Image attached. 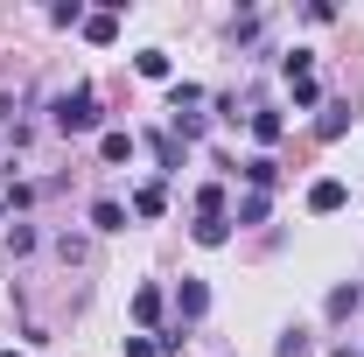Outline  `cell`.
I'll list each match as a JSON object with an SVG mask.
<instances>
[{
  "label": "cell",
  "instance_id": "cell-1",
  "mask_svg": "<svg viewBox=\"0 0 364 357\" xmlns=\"http://www.w3.org/2000/svg\"><path fill=\"white\" fill-rule=\"evenodd\" d=\"M98 127V91L77 85V91H63L56 98V134H91Z\"/></svg>",
  "mask_w": 364,
  "mask_h": 357
},
{
  "label": "cell",
  "instance_id": "cell-2",
  "mask_svg": "<svg viewBox=\"0 0 364 357\" xmlns=\"http://www.w3.org/2000/svg\"><path fill=\"white\" fill-rule=\"evenodd\" d=\"M176 315L182 322H203V315H210V287H203V280H182L176 287Z\"/></svg>",
  "mask_w": 364,
  "mask_h": 357
},
{
  "label": "cell",
  "instance_id": "cell-3",
  "mask_svg": "<svg viewBox=\"0 0 364 357\" xmlns=\"http://www.w3.org/2000/svg\"><path fill=\"white\" fill-rule=\"evenodd\" d=\"M309 211H316V218H329V211H343V182H336V176H322L316 189H309Z\"/></svg>",
  "mask_w": 364,
  "mask_h": 357
},
{
  "label": "cell",
  "instance_id": "cell-4",
  "mask_svg": "<svg viewBox=\"0 0 364 357\" xmlns=\"http://www.w3.org/2000/svg\"><path fill=\"white\" fill-rule=\"evenodd\" d=\"M189 238H196L203 252H218V245L231 238V218H196V224H189Z\"/></svg>",
  "mask_w": 364,
  "mask_h": 357
},
{
  "label": "cell",
  "instance_id": "cell-5",
  "mask_svg": "<svg viewBox=\"0 0 364 357\" xmlns=\"http://www.w3.org/2000/svg\"><path fill=\"white\" fill-rule=\"evenodd\" d=\"M238 176H245V182H252V189H259V196H267L273 182H280V161H273V154H252V161H245Z\"/></svg>",
  "mask_w": 364,
  "mask_h": 357
},
{
  "label": "cell",
  "instance_id": "cell-6",
  "mask_svg": "<svg viewBox=\"0 0 364 357\" xmlns=\"http://www.w3.org/2000/svg\"><path fill=\"white\" fill-rule=\"evenodd\" d=\"M85 43H119V14H112V7H105V14H85Z\"/></svg>",
  "mask_w": 364,
  "mask_h": 357
},
{
  "label": "cell",
  "instance_id": "cell-7",
  "mask_svg": "<svg viewBox=\"0 0 364 357\" xmlns=\"http://www.w3.org/2000/svg\"><path fill=\"white\" fill-rule=\"evenodd\" d=\"M134 322H140V329L161 322V287H134Z\"/></svg>",
  "mask_w": 364,
  "mask_h": 357
},
{
  "label": "cell",
  "instance_id": "cell-8",
  "mask_svg": "<svg viewBox=\"0 0 364 357\" xmlns=\"http://www.w3.org/2000/svg\"><path fill=\"white\" fill-rule=\"evenodd\" d=\"M161 211H168V189H161V182L134 189V218H161Z\"/></svg>",
  "mask_w": 364,
  "mask_h": 357
},
{
  "label": "cell",
  "instance_id": "cell-9",
  "mask_svg": "<svg viewBox=\"0 0 364 357\" xmlns=\"http://www.w3.org/2000/svg\"><path fill=\"white\" fill-rule=\"evenodd\" d=\"M91 231H127V211H119L112 196H98V203H91Z\"/></svg>",
  "mask_w": 364,
  "mask_h": 357
},
{
  "label": "cell",
  "instance_id": "cell-10",
  "mask_svg": "<svg viewBox=\"0 0 364 357\" xmlns=\"http://www.w3.org/2000/svg\"><path fill=\"white\" fill-rule=\"evenodd\" d=\"M147 147H154V161H161V169H182V154H189L176 134H147Z\"/></svg>",
  "mask_w": 364,
  "mask_h": 357
},
{
  "label": "cell",
  "instance_id": "cell-11",
  "mask_svg": "<svg viewBox=\"0 0 364 357\" xmlns=\"http://www.w3.org/2000/svg\"><path fill=\"white\" fill-rule=\"evenodd\" d=\"M350 119H358L350 105H329V112H322V119H316V140H336V134H343V127H350Z\"/></svg>",
  "mask_w": 364,
  "mask_h": 357
},
{
  "label": "cell",
  "instance_id": "cell-12",
  "mask_svg": "<svg viewBox=\"0 0 364 357\" xmlns=\"http://www.w3.org/2000/svg\"><path fill=\"white\" fill-rule=\"evenodd\" d=\"M245 119H252V134L267 140V147H273V140H280V134H287V127H280V112H273V105H259V112H245Z\"/></svg>",
  "mask_w": 364,
  "mask_h": 357
},
{
  "label": "cell",
  "instance_id": "cell-13",
  "mask_svg": "<svg viewBox=\"0 0 364 357\" xmlns=\"http://www.w3.org/2000/svg\"><path fill=\"white\" fill-rule=\"evenodd\" d=\"M134 70H140V78H154V85H161V78H168V49H140V56H134Z\"/></svg>",
  "mask_w": 364,
  "mask_h": 357
},
{
  "label": "cell",
  "instance_id": "cell-14",
  "mask_svg": "<svg viewBox=\"0 0 364 357\" xmlns=\"http://www.w3.org/2000/svg\"><path fill=\"white\" fill-rule=\"evenodd\" d=\"M358 302H364V287H358V280H350V287H336V294H329V322H343V315L358 309Z\"/></svg>",
  "mask_w": 364,
  "mask_h": 357
},
{
  "label": "cell",
  "instance_id": "cell-15",
  "mask_svg": "<svg viewBox=\"0 0 364 357\" xmlns=\"http://www.w3.org/2000/svg\"><path fill=\"white\" fill-rule=\"evenodd\" d=\"M287 85H294V105H316V98H322L316 70H287Z\"/></svg>",
  "mask_w": 364,
  "mask_h": 357
},
{
  "label": "cell",
  "instance_id": "cell-16",
  "mask_svg": "<svg viewBox=\"0 0 364 357\" xmlns=\"http://www.w3.org/2000/svg\"><path fill=\"white\" fill-rule=\"evenodd\" d=\"M196 218H225V189H218V182L196 189Z\"/></svg>",
  "mask_w": 364,
  "mask_h": 357
},
{
  "label": "cell",
  "instance_id": "cell-17",
  "mask_svg": "<svg viewBox=\"0 0 364 357\" xmlns=\"http://www.w3.org/2000/svg\"><path fill=\"white\" fill-rule=\"evenodd\" d=\"M98 154H105V161H134V134H105Z\"/></svg>",
  "mask_w": 364,
  "mask_h": 357
},
{
  "label": "cell",
  "instance_id": "cell-18",
  "mask_svg": "<svg viewBox=\"0 0 364 357\" xmlns=\"http://www.w3.org/2000/svg\"><path fill=\"white\" fill-rule=\"evenodd\" d=\"M259 218H267V196H259V189H252V196H245V203H238V218H231V224H259Z\"/></svg>",
  "mask_w": 364,
  "mask_h": 357
},
{
  "label": "cell",
  "instance_id": "cell-19",
  "mask_svg": "<svg viewBox=\"0 0 364 357\" xmlns=\"http://www.w3.org/2000/svg\"><path fill=\"white\" fill-rule=\"evenodd\" d=\"M49 21H56V28H85V7H77V0H63V7H56Z\"/></svg>",
  "mask_w": 364,
  "mask_h": 357
},
{
  "label": "cell",
  "instance_id": "cell-20",
  "mask_svg": "<svg viewBox=\"0 0 364 357\" xmlns=\"http://www.w3.org/2000/svg\"><path fill=\"white\" fill-rule=\"evenodd\" d=\"M7 252H14V260H21V252H36V231H28V224H14V231H7Z\"/></svg>",
  "mask_w": 364,
  "mask_h": 357
},
{
  "label": "cell",
  "instance_id": "cell-21",
  "mask_svg": "<svg viewBox=\"0 0 364 357\" xmlns=\"http://www.w3.org/2000/svg\"><path fill=\"white\" fill-rule=\"evenodd\" d=\"M127 357H161V351H154V336H127Z\"/></svg>",
  "mask_w": 364,
  "mask_h": 357
},
{
  "label": "cell",
  "instance_id": "cell-22",
  "mask_svg": "<svg viewBox=\"0 0 364 357\" xmlns=\"http://www.w3.org/2000/svg\"><path fill=\"white\" fill-rule=\"evenodd\" d=\"M0 218H7V196H0Z\"/></svg>",
  "mask_w": 364,
  "mask_h": 357
},
{
  "label": "cell",
  "instance_id": "cell-23",
  "mask_svg": "<svg viewBox=\"0 0 364 357\" xmlns=\"http://www.w3.org/2000/svg\"><path fill=\"white\" fill-rule=\"evenodd\" d=\"M0 357H21V351H0Z\"/></svg>",
  "mask_w": 364,
  "mask_h": 357
}]
</instances>
